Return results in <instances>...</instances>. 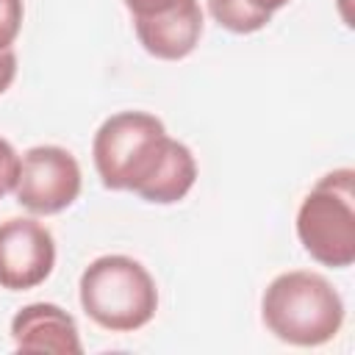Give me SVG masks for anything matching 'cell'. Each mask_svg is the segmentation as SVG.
<instances>
[{
    "mask_svg": "<svg viewBox=\"0 0 355 355\" xmlns=\"http://www.w3.org/2000/svg\"><path fill=\"white\" fill-rule=\"evenodd\" d=\"M297 239L322 266L355 263V169L338 166L313 183L297 208Z\"/></svg>",
    "mask_w": 355,
    "mask_h": 355,
    "instance_id": "obj_4",
    "label": "cell"
},
{
    "mask_svg": "<svg viewBox=\"0 0 355 355\" xmlns=\"http://www.w3.org/2000/svg\"><path fill=\"white\" fill-rule=\"evenodd\" d=\"M25 19V3L22 0H0V50L14 47Z\"/></svg>",
    "mask_w": 355,
    "mask_h": 355,
    "instance_id": "obj_10",
    "label": "cell"
},
{
    "mask_svg": "<svg viewBox=\"0 0 355 355\" xmlns=\"http://www.w3.org/2000/svg\"><path fill=\"white\" fill-rule=\"evenodd\" d=\"M11 338L19 352L80 355L83 341L72 313L55 302H31L11 319Z\"/></svg>",
    "mask_w": 355,
    "mask_h": 355,
    "instance_id": "obj_8",
    "label": "cell"
},
{
    "mask_svg": "<svg viewBox=\"0 0 355 355\" xmlns=\"http://www.w3.org/2000/svg\"><path fill=\"white\" fill-rule=\"evenodd\" d=\"M83 313L111 333H133L153 322L158 288L153 275L130 255L94 258L78 283Z\"/></svg>",
    "mask_w": 355,
    "mask_h": 355,
    "instance_id": "obj_3",
    "label": "cell"
},
{
    "mask_svg": "<svg viewBox=\"0 0 355 355\" xmlns=\"http://www.w3.org/2000/svg\"><path fill=\"white\" fill-rule=\"evenodd\" d=\"M83 189L78 158L58 144H36L19 155V175L14 186L17 202L36 214L53 216L67 211Z\"/></svg>",
    "mask_w": 355,
    "mask_h": 355,
    "instance_id": "obj_5",
    "label": "cell"
},
{
    "mask_svg": "<svg viewBox=\"0 0 355 355\" xmlns=\"http://www.w3.org/2000/svg\"><path fill=\"white\" fill-rule=\"evenodd\" d=\"M144 53L161 61H180L194 53L202 36L197 0H122Z\"/></svg>",
    "mask_w": 355,
    "mask_h": 355,
    "instance_id": "obj_6",
    "label": "cell"
},
{
    "mask_svg": "<svg viewBox=\"0 0 355 355\" xmlns=\"http://www.w3.org/2000/svg\"><path fill=\"white\" fill-rule=\"evenodd\" d=\"M288 3L291 0H208V11L225 31L247 36L266 28Z\"/></svg>",
    "mask_w": 355,
    "mask_h": 355,
    "instance_id": "obj_9",
    "label": "cell"
},
{
    "mask_svg": "<svg viewBox=\"0 0 355 355\" xmlns=\"http://www.w3.org/2000/svg\"><path fill=\"white\" fill-rule=\"evenodd\" d=\"M53 266L55 239L42 222L31 216L0 222V288L31 291L50 277Z\"/></svg>",
    "mask_w": 355,
    "mask_h": 355,
    "instance_id": "obj_7",
    "label": "cell"
},
{
    "mask_svg": "<svg viewBox=\"0 0 355 355\" xmlns=\"http://www.w3.org/2000/svg\"><path fill=\"white\" fill-rule=\"evenodd\" d=\"M17 175H19V153L11 147V141L0 136V197L14 191Z\"/></svg>",
    "mask_w": 355,
    "mask_h": 355,
    "instance_id": "obj_11",
    "label": "cell"
},
{
    "mask_svg": "<svg viewBox=\"0 0 355 355\" xmlns=\"http://www.w3.org/2000/svg\"><path fill=\"white\" fill-rule=\"evenodd\" d=\"M14 78H17V53L14 47H8V50H0V94L11 89Z\"/></svg>",
    "mask_w": 355,
    "mask_h": 355,
    "instance_id": "obj_12",
    "label": "cell"
},
{
    "mask_svg": "<svg viewBox=\"0 0 355 355\" xmlns=\"http://www.w3.org/2000/svg\"><path fill=\"white\" fill-rule=\"evenodd\" d=\"M97 178L111 191H133L153 205L180 202L197 180L194 153L147 111L111 114L92 139Z\"/></svg>",
    "mask_w": 355,
    "mask_h": 355,
    "instance_id": "obj_1",
    "label": "cell"
},
{
    "mask_svg": "<svg viewBox=\"0 0 355 355\" xmlns=\"http://www.w3.org/2000/svg\"><path fill=\"white\" fill-rule=\"evenodd\" d=\"M266 330L291 347H322L344 324V300L319 272L291 269L277 275L261 297Z\"/></svg>",
    "mask_w": 355,
    "mask_h": 355,
    "instance_id": "obj_2",
    "label": "cell"
}]
</instances>
